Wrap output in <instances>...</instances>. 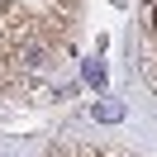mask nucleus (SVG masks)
<instances>
[{"instance_id":"obj_1","label":"nucleus","mask_w":157,"mask_h":157,"mask_svg":"<svg viewBox=\"0 0 157 157\" xmlns=\"http://www.w3.org/2000/svg\"><path fill=\"white\" fill-rule=\"evenodd\" d=\"M90 119H105V124H114V119H124V105H95V109H90Z\"/></svg>"},{"instance_id":"obj_2","label":"nucleus","mask_w":157,"mask_h":157,"mask_svg":"<svg viewBox=\"0 0 157 157\" xmlns=\"http://www.w3.org/2000/svg\"><path fill=\"white\" fill-rule=\"evenodd\" d=\"M86 81H90V86H105V71H100V62H86Z\"/></svg>"},{"instance_id":"obj_3","label":"nucleus","mask_w":157,"mask_h":157,"mask_svg":"<svg viewBox=\"0 0 157 157\" xmlns=\"http://www.w3.org/2000/svg\"><path fill=\"white\" fill-rule=\"evenodd\" d=\"M76 157H81V152H76Z\"/></svg>"}]
</instances>
